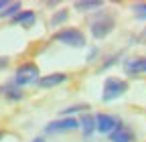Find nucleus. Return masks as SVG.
Wrapping results in <instances>:
<instances>
[{
  "instance_id": "1",
  "label": "nucleus",
  "mask_w": 146,
  "mask_h": 142,
  "mask_svg": "<svg viewBox=\"0 0 146 142\" xmlns=\"http://www.w3.org/2000/svg\"><path fill=\"white\" fill-rule=\"evenodd\" d=\"M128 92V83L120 77H108L106 83H104V94H102V100L104 102H114L118 100L120 96H124Z\"/></svg>"
},
{
  "instance_id": "2",
  "label": "nucleus",
  "mask_w": 146,
  "mask_h": 142,
  "mask_svg": "<svg viewBox=\"0 0 146 142\" xmlns=\"http://www.w3.org/2000/svg\"><path fill=\"white\" fill-rule=\"evenodd\" d=\"M55 41H59L67 47H85V35L79 31V29H61L55 33Z\"/></svg>"
},
{
  "instance_id": "3",
  "label": "nucleus",
  "mask_w": 146,
  "mask_h": 142,
  "mask_svg": "<svg viewBox=\"0 0 146 142\" xmlns=\"http://www.w3.org/2000/svg\"><path fill=\"white\" fill-rule=\"evenodd\" d=\"M35 81H39V67L35 63H23L16 69V73H14V85L16 87L29 85V83H35Z\"/></svg>"
},
{
  "instance_id": "4",
  "label": "nucleus",
  "mask_w": 146,
  "mask_h": 142,
  "mask_svg": "<svg viewBox=\"0 0 146 142\" xmlns=\"http://www.w3.org/2000/svg\"><path fill=\"white\" fill-rule=\"evenodd\" d=\"M79 128V120L75 118H59V120H53L45 126V132L47 134H57V132H71V130H77Z\"/></svg>"
},
{
  "instance_id": "5",
  "label": "nucleus",
  "mask_w": 146,
  "mask_h": 142,
  "mask_svg": "<svg viewBox=\"0 0 146 142\" xmlns=\"http://www.w3.org/2000/svg\"><path fill=\"white\" fill-rule=\"evenodd\" d=\"M114 29V19L108 14H102L100 19H96L91 23V35H94V39H104L108 37L110 33Z\"/></svg>"
},
{
  "instance_id": "6",
  "label": "nucleus",
  "mask_w": 146,
  "mask_h": 142,
  "mask_svg": "<svg viewBox=\"0 0 146 142\" xmlns=\"http://www.w3.org/2000/svg\"><path fill=\"white\" fill-rule=\"evenodd\" d=\"M118 126V120L110 114H98L96 116V130L102 134H112Z\"/></svg>"
},
{
  "instance_id": "7",
  "label": "nucleus",
  "mask_w": 146,
  "mask_h": 142,
  "mask_svg": "<svg viewBox=\"0 0 146 142\" xmlns=\"http://www.w3.org/2000/svg\"><path fill=\"white\" fill-rule=\"evenodd\" d=\"M124 71H126V73H130V75L146 73V57H134V59L124 61Z\"/></svg>"
},
{
  "instance_id": "8",
  "label": "nucleus",
  "mask_w": 146,
  "mask_h": 142,
  "mask_svg": "<svg viewBox=\"0 0 146 142\" xmlns=\"http://www.w3.org/2000/svg\"><path fill=\"white\" fill-rule=\"evenodd\" d=\"M67 81V73H49V75H43L39 77V87H55V85H59Z\"/></svg>"
},
{
  "instance_id": "9",
  "label": "nucleus",
  "mask_w": 146,
  "mask_h": 142,
  "mask_svg": "<svg viewBox=\"0 0 146 142\" xmlns=\"http://www.w3.org/2000/svg\"><path fill=\"white\" fill-rule=\"evenodd\" d=\"M110 140H112V142H132V140H134V134H132L130 128H126V126H122V124H118L116 130L110 134Z\"/></svg>"
},
{
  "instance_id": "10",
  "label": "nucleus",
  "mask_w": 146,
  "mask_h": 142,
  "mask_svg": "<svg viewBox=\"0 0 146 142\" xmlns=\"http://www.w3.org/2000/svg\"><path fill=\"white\" fill-rule=\"evenodd\" d=\"M79 128L83 130L85 136L94 134V130H96V118L91 116V114H83V116L79 118Z\"/></svg>"
},
{
  "instance_id": "11",
  "label": "nucleus",
  "mask_w": 146,
  "mask_h": 142,
  "mask_svg": "<svg viewBox=\"0 0 146 142\" xmlns=\"http://www.w3.org/2000/svg\"><path fill=\"white\" fill-rule=\"evenodd\" d=\"M102 6H104L102 0H77L75 2V10H79V12H89V10H96Z\"/></svg>"
},
{
  "instance_id": "12",
  "label": "nucleus",
  "mask_w": 146,
  "mask_h": 142,
  "mask_svg": "<svg viewBox=\"0 0 146 142\" xmlns=\"http://www.w3.org/2000/svg\"><path fill=\"white\" fill-rule=\"evenodd\" d=\"M16 25H23V27H29V25H33L35 21H36V14L33 12V10H21L14 19H12Z\"/></svg>"
},
{
  "instance_id": "13",
  "label": "nucleus",
  "mask_w": 146,
  "mask_h": 142,
  "mask_svg": "<svg viewBox=\"0 0 146 142\" xmlns=\"http://www.w3.org/2000/svg\"><path fill=\"white\" fill-rule=\"evenodd\" d=\"M2 94H4V96H6L8 100H14V102L23 100V92L18 90L16 85H12V83H10V85H4V87H2Z\"/></svg>"
},
{
  "instance_id": "14",
  "label": "nucleus",
  "mask_w": 146,
  "mask_h": 142,
  "mask_svg": "<svg viewBox=\"0 0 146 142\" xmlns=\"http://www.w3.org/2000/svg\"><path fill=\"white\" fill-rule=\"evenodd\" d=\"M18 12H21V2H12V4H8L2 12H0V19H6V16H16Z\"/></svg>"
},
{
  "instance_id": "15",
  "label": "nucleus",
  "mask_w": 146,
  "mask_h": 142,
  "mask_svg": "<svg viewBox=\"0 0 146 142\" xmlns=\"http://www.w3.org/2000/svg\"><path fill=\"white\" fill-rule=\"evenodd\" d=\"M69 19V12L67 10H57L53 16H51V27H59L61 23H65Z\"/></svg>"
},
{
  "instance_id": "16",
  "label": "nucleus",
  "mask_w": 146,
  "mask_h": 142,
  "mask_svg": "<svg viewBox=\"0 0 146 142\" xmlns=\"http://www.w3.org/2000/svg\"><path fill=\"white\" fill-rule=\"evenodd\" d=\"M132 10H134V16H136V19L146 21V2H138V4H134Z\"/></svg>"
},
{
  "instance_id": "17",
  "label": "nucleus",
  "mask_w": 146,
  "mask_h": 142,
  "mask_svg": "<svg viewBox=\"0 0 146 142\" xmlns=\"http://www.w3.org/2000/svg\"><path fill=\"white\" fill-rule=\"evenodd\" d=\"M83 110H87V106H71V108H65L61 114H63V118H67V116L73 114V112H83Z\"/></svg>"
},
{
  "instance_id": "18",
  "label": "nucleus",
  "mask_w": 146,
  "mask_h": 142,
  "mask_svg": "<svg viewBox=\"0 0 146 142\" xmlns=\"http://www.w3.org/2000/svg\"><path fill=\"white\" fill-rule=\"evenodd\" d=\"M96 55H98V49H91V51H89V55H87V61H94Z\"/></svg>"
},
{
  "instance_id": "19",
  "label": "nucleus",
  "mask_w": 146,
  "mask_h": 142,
  "mask_svg": "<svg viewBox=\"0 0 146 142\" xmlns=\"http://www.w3.org/2000/svg\"><path fill=\"white\" fill-rule=\"evenodd\" d=\"M8 65V57H0V69H4Z\"/></svg>"
},
{
  "instance_id": "20",
  "label": "nucleus",
  "mask_w": 146,
  "mask_h": 142,
  "mask_svg": "<svg viewBox=\"0 0 146 142\" xmlns=\"http://www.w3.org/2000/svg\"><path fill=\"white\" fill-rule=\"evenodd\" d=\"M8 6V2H4V0H0V10H2V8H6Z\"/></svg>"
},
{
  "instance_id": "21",
  "label": "nucleus",
  "mask_w": 146,
  "mask_h": 142,
  "mask_svg": "<svg viewBox=\"0 0 146 142\" xmlns=\"http://www.w3.org/2000/svg\"><path fill=\"white\" fill-rule=\"evenodd\" d=\"M33 142H45V140H43V138H35Z\"/></svg>"
},
{
  "instance_id": "22",
  "label": "nucleus",
  "mask_w": 146,
  "mask_h": 142,
  "mask_svg": "<svg viewBox=\"0 0 146 142\" xmlns=\"http://www.w3.org/2000/svg\"><path fill=\"white\" fill-rule=\"evenodd\" d=\"M2 138H4V132H2V130H0V140H2Z\"/></svg>"
}]
</instances>
